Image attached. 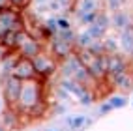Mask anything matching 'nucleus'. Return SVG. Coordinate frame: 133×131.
Here are the masks:
<instances>
[{"instance_id":"obj_2","label":"nucleus","mask_w":133,"mask_h":131,"mask_svg":"<svg viewBox=\"0 0 133 131\" xmlns=\"http://www.w3.org/2000/svg\"><path fill=\"white\" fill-rule=\"evenodd\" d=\"M11 30H24L23 11L13 8V6L2 4L0 6V39Z\"/></svg>"},{"instance_id":"obj_4","label":"nucleus","mask_w":133,"mask_h":131,"mask_svg":"<svg viewBox=\"0 0 133 131\" xmlns=\"http://www.w3.org/2000/svg\"><path fill=\"white\" fill-rule=\"evenodd\" d=\"M32 64H34V69H36V73H38V79H41V81H49V79L58 71V60L52 56L51 52H47L45 49H43L38 56L32 58Z\"/></svg>"},{"instance_id":"obj_13","label":"nucleus","mask_w":133,"mask_h":131,"mask_svg":"<svg viewBox=\"0 0 133 131\" xmlns=\"http://www.w3.org/2000/svg\"><path fill=\"white\" fill-rule=\"evenodd\" d=\"M96 24H97V26H101V28L107 32V30H109V26H111V15H107L105 11H97Z\"/></svg>"},{"instance_id":"obj_17","label":"nucleus","mask_w":133,"mask_h":131,"mask_svg":"<svg viewBox=\"0 0 133 131\" xmlns=\"http://www.w3.org/2000/svg\"><path fill=\"white\" fill-rule=\"evenodd\" d=\"M56 26H58V30H68V28H71V23H69L66 15H62V17H56Z\"/></svg>"},{"instance_id":"obj_15","label":"nucleus","mask_w":133,"mask_h":131,"mask_svg":"<svg viewBox=\"0 0 133 131\" xmlns=\"http://www.w3.org/2000/svg\"><path fill=\"white\" fill-rule=\"evenodd\" d=\"M105 2H107V8L111 11H116V10H122L128 4V0H105Z\"/></svg>"},{"instance_id":"obj_11","label":"nucleus","mask_w":133,"mask_h":131,"mask_svg":"<svg viewBox=\"0 0 133 131\" xmlns=\"http://www.w3.org/2000/svg\"><path fill=\"white\" fill-rule=\"evenodd\" d=\"M101 45H103V54H114V52H120L118 41L114 38H103Z\"/></svg>"},{"instance_id":"obj_9","label":"nucleus","mask_w":133,"mask_h":131,"mask_svg":"<svg viewBox=\"0 0 133 131\" xmlns=\"http://www.w3.org/2000/svg\"><path fill=\"white\" fill-rule=\"evenodd\" d=\"M90 11H99V0H79V6H77V17L83 15V13H90Z\"/></svg>"},{"instance_id":"obj_12","label":"nucleus","mask_w":133,"mask_h":131,"mask_svg":"<svg viewBox=\"0 0 133 131\" xmlns=\"http://www.w3.org/2000/svg\"><path fill=\"white\" fill-rule=\"evenodd\" d=\"M86 32L92 36V39H94V41H97V39H103V38H105V34H107V32H105V30L101 28V26H97L96 23L88 24V26H86Z\"/></svg>"},{"instance_id":"obj_21","label":"nucleus","mask_w":133,"mask_h":131,"mask_svg":"<svg viewBox=\"0 0 133 131\" xmlns=\"http://www.w3.org/2000/svg\"><path fill=\"white\" fill-rule=\"evenodd\" d=\"M0 131H6V127H4V126H0Z\"/></svg>"},{"instance_id":"obj_3","label":"nucleus","mask_w":133,"mask_h":131,"mask_svg":"<svg viewBox=\"0 0 133 131\" xmlns=\"http://www.w3.org/2000/svg\"><path fill=\"white\" fill-rule=\"evenodd\" d=\"M21 84H23V81H19L13 75H0L2 99L8 105V109L17 111V101H19V95H21Z\"/></svg>"},{"instance_id":"obj_14","label":"nucleus","mask_w":133,"mask_h":131,"mask_svg":"<svg viewBox=\"0 0 133 131\" xmlns=\"http://www.w3.org/2000/svg\"><path fill=\"white\" fill-rule=\"evenodd\" d=\"M43 26H45V30L49 36H55L58 32V26H56V17H47L45 21H43Z\"/></svg>"},{"instance_id":"obj_7","label":"nucleus","mask_w":133,"mask_h":131,"mask_svg":"<svg viewBox=\"0 0 133 131\" xmlns=\"http://www.w3.org/2000/svg\"><path fill=\"white\" fill-rule=\"evenodd\" d=\"M116 41H118V47H120V52H122V54L131 56V52H133V26L120 30Z\"/></svg>"},{"instance_id":"obj_5","label":"nucleus","mask_w":133,"mask_h":131,"mask_svg":"<svg viewBox=\"0 0 133 131\" xmlns=\"http://www.w3.org/2000/svg\"><path fill=\"white\" fill-rule=\"evenodd\" d=\"M47 43H49V52L58 60V64L62 62V60L69 58L75 52V43H68L64 39H60L56 34H55V36H51L47 39Z\"/></svg>"},{"instance_id":"obj_18","label":"nucleus","mask_w":133,"mask_h":131,"mask_svg":"<svg viewBox=\"0 0 133 131\" xmlns=\"http://www.w3.org/2000/svg\"><path fill=\"white\" fill-rule=\"evenodd\" d=\"M8 51H10V49H6V47L2 45V43H0V60H2V58L8 54Z\"/></svg>"},{"instance_id":"obj_1","label":"nucleus","mask_w":133,"mask_h":131,"mask_svg":"<svg viewBox=\"0 0 133 131\" xmlns=\"http://www.w3.org/2000/svg\"><path fill=\"white\" fill-rule=\"evenodd\" d=\"M45 81L41 79H30V81H23L21 84V95L17 101V111L21 114L30 112L36 105H39L41 101H45V92H43Z\"/></svg>"},{"instance_id":"obj_8","label":"nucleus","mask_w":133,"mask_h":131,"mask_svg":"<svg viewBox=\"0 0 133 131\" xmlns=\"http://www.w3.org/2000/svg\"><path fill=\"white\" fill-rule=\"evenodd\" d=\"M111 26H114L116 30L129 28V26H133V19H131V15L128 11H124V8H122V10L112 11V15H111Z\"/></svg>"},{"instance_id":"obj_10","label":"nucleus","mask_w":133,"mask_h":131,"mask_svg":"<svg viewBox=\"0 0 133 131\" xmlns=\"http://www.w3.org/2000/svg\"><path fill=\"white\" fill-rule=\"evenodd\" d=\"M92 43H94V39L86 30H81L75 34V49H90Z\"/></svg>"},{"instance_id":"obj_22","label":"nucleus","mask_w":133,"mask_h":131,"mask_svg":"<svg viewBox=\"0 0 133 131\" xmlns=\"http://www.w3.org/2000/svg\"><path fill=\"white\" fill-rule=\"evenodd\" d=\"M2 4H6V0H0V6H2Z\"/></svg>"},{"instance_id":"obj_20","label":"nucleus","mask_w":133,"mask_h":131,"mask_svg":"<svg viewBox=\"0 0 133 131\" xmlns=\"http://www.w3.org/2000/svg\"><path fill=\"white\" fill-rule=\"evenodd\" d=\"M129 71H131V75H133V58H129Z\"/></svg>"},{"instance_id":"obj_16","label":"nucleus","mask_w":133,"mask_h":131,"mask_svg":"<svg viewBox=\"0 0 133 131\" xmlns=\"http://www.w3.org/2000/svg\"><path fill=\"white\" fill-rule=\"evenodd\" d=\"M109 105L112 109H118V107H124V103H126V98H124V95H112V98L107 101Z\"/></svg>"},{"instance_id":"obj_6","label":"nucleus","mask_w":133,"mask_h":131,"mask_svg":"<svg viewBox=\"0 0 133 131\" xmlns=\"http://www.w3.org/2000/svg\"><path fill=\"white\" fill-rule=\"evenodd\" d=\"M13 77H17L19 81H30V79H38V73L34 69V64L30 58H24V56H19L17 62L13 64L11 67V73Z\"/></svg>"},{"instance_id":"obj_19","label":"nucleus","mask_w":133,"mask_h":131,"mask_svg":"<svg viewBox=\"0 0 133 131\" xmlns=\"http://www.w3.org/2000/svg\"><path fill=\"white\" fill-rule=\"evenodd\" d=\"M4 105H6V103H4V99H2V95H0V112L4 111Z\"/></svg>"}]
</instances>
